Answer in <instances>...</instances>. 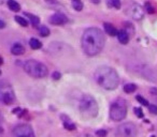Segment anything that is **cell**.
I'll return each mask as SVG.
<instances>
[{
  "instance_id": "4dcf8cb0",
  "label": "cell",
  "mask_w": 157,
  "mask_h": 137,
  "mask_svg": "<svg viewBox=\"0 0 157 137\" xmlns=\"http://www.w3.org/2000/svg\"><path fill=\"white\" fill-rule=\"evenodd\" d=\"M151 92L155 93V95L157 94V89H151Z\"/></svg>"
},
{
  "instance_id": "f1b7e54d",
  "label": "cell",
  "mask_w": 157,
  "mask_h": 137,
  "mask_svg": "<svg viewBox=\"0 0 157 137\" xmlns=\"http://www.w3.org/2000/svg\"><path fill=\"white\" fill-rule=\"evenodd\" d=\"M5 27V22H3V20L0 19V29H3Z\"/></svg>"
},
{
  "instance_id": "ba28073f",
  "label": "cell",
  "mask_w": 157,
  "mask_h": 137,
  "mask_svg": "<svg viewBox=\"0 0 157 137\" xmlns=\"http://www.w3.org/2000/svg\"><path fill=\"white\" fill-rule=\"evenodd\" d=\"M125 12L132 19L140 20L144 17V8H142L139 3H136V2L130 3L129 5L126 7Z\"/></svg>"
},
{
  "instance_id": "ffe728a7",
  "label": "cell",
  "mask_w": 157,
  "mask_h": 137,
  "mask_svg": "<svg viewBox=\"0 0 157 137\" xmlns=\"http://www.w3.org/2000/svg\"><path fill=\"white\" fill-rule=\"evenodd\" d=\"M14 19H15L16 22H18L21 26H23V27H27L28 26V20L26 19L25 17H23V16H15L14 17Z\"/></svg>"
},
{
  "instance_id": "7c38bea8",
  "label": "cell",
  "mask_w": 157,
  "mask_h": 137,
  "mask_svg": "<svg viewBox=\"0 0 157 137\" xmlns=\"http://www.w3.org/2000/svg\"><path fill=\"white\" fill-rule=\"evenodd\" d=\"M116 36L119 39L120 43H122V44H127L129 42V33L126 30H120Z\"/></svg>"
},
{
  "instance_id": "5bb4252c",
  "label": "cell",
  "mask_w": 157,
  "mask_h": 137,
  "mask_svg": "<svg viewBox=\"0 0 157 137\" xmlns=\"http://www.w3.org/2000/svg\"><path fill=\"white\" fill-rule=\"evenodd\" d=\"M24 15L28 18V20H29L30 24H31L34 27H37V26L40 24V19H39L38 16L34 15V14H31V13H28V12H25V13H24Z\"/></svg>"
},
{
  "instance_id": "e0dca14e",
  "label": "cell",
  "mask_w": 157,
  "mask_h": 137,
  "mask_svg": "<svg viewBox=\"0 0 157 137\" xmlns=\"http://www.w3.org/2000/svg\"><path fill=\"white\" fill-rule=\"evenodd\" d=\"M29 46L31 47V50H39V48L42 47V43L36 38L30 39L29 41Z\"/></svg>"
},
{
  "instance_id": "9c48e42d",
  "label": "cell",
  "mask_w": 157,
  "mask_h": 137,
  "mask_svg": "<svg viewBox=\"0 0 157 137\" xmlns=\"http://www.w3.org/2000/svg\"><path fill=\"white\" fill-rule=\"evenodd\" d=\"M14 137H34V131L27 124H21L17 125L13 130Z\"/></svg>"
},
{
  "instance_id": "3957f363",
  "label": "cell",
  "mask_w": 157,
  "mask_h": 137,
  "mask_svg": "<svg viewBox=\"0 0 157 137\" xmlns=\"http://www.w3.org/2000/svg\"><path fill=\"white\" fill-rule=\"evenodd\" d=\"M98 104L91 94H84L80 101V112L85 119H93L98 115Z\"/></svg>"
},
{
  "instance_id": "6da1fadb",
  "label": "cell",
  "mask_w": 157,
  "mask_h": 137,
  "mask_svg": "<svg viewBox=\"0 0 157 137\" xmlns=\"http://www.w3.org/2000/svg\"><path fill=\"white\" fill-rule=\"evenodd\" d=\"M105 39L102 31L99 28L91 27L87 28L84 31L81 40L83 52L87 56H96L98 55L105 47Z\"/></svg>"
},
{
  "instance_id": "44dd1931",
  "label": "cell",
  "mask_w": 157,
  "mask_h": 137,
  "mask_svg": "<svg viewBox=\"0 0 157 137\" xmlns=\"http://www.w3.org/2000/svg\"><path fill=\"white\" fill-rule=\"evenodd\" d=\"M71 3L75 11H81L83 9V3L81 2V0H71Z\"/></svg>"
},
{
  "instance_id": "d4e9b609",
  "label": "cell",
  "mask_w": 157,
  "mask_h": 137,
  "mask_svg": "<svg viewBox=\"0 0 157 137\" xmlns=\"http://www.w3.org/2000/svg\"><path fill=\"white\" fill-rule=\"evenodd\" d=\"M64 126H65V128H67V130H69V131H72V130H74L75 128V125L73 123H70V122H65L64 123Z\"/></svg>"
},
{
  "instance_id": "7a4b0ae2",
  "label": "cell",
  "mask_w": 157,
  "mask_h": 137,
  "mask_svg": "<svg viewBox=\"0 0 157 137\" xmlns=\"http://www.w3.org/2000/svg\"><path fill=\"white\" fill-rule=\"evenodd\" d=\"M94 78L99 86L107 90H114L120 84L119 74L113 67L102 65L99 67L94 73Z\"/></svg>"
},
{
  "instance_id": "7402d4cb",
  "label": "cell",
  "mask_w": 157,
  "mask_h": 137,
  "mask_svg": "<svg viewBox=\"0 0 157 137\" xmlns=\"http://www.w3.org/2000/svg\"><path fill=\"white\" fill-rule=\"evenodd\" d=\"M144 9H145V11L148 12V14H153L155 12V8L153 7V5L151 2H145V5H144Z\"/></svg>"
},
{
  "instance_id": "83f0119b",
  "label": "cell",
  "mask_w": 157,
  "mask_h": 137,
  "mask_svg": "<svg viewBox=\"0 0 157 137\" xmlns=\"http://www.w3.org/2000/svg\"><path fill=\"white\" fill-rule=\"evenodd\" d=\"M52 77L55 79V80H58V79H60V77H62V75H60L59 72H54L52 75Z\"/></svg>"
},
{
  "instance_id": "f546056e",
  "label": "cell",
  "mask_w": 157,
  "mask_h": 137,
  "mask_svg": "<svg viewBox=\"0 0 157 137\" xmlns=\"http://www.w3.org/2000/svg\"><path fill=\"white\" fill-rule=\"evenodd\" d=\"M2 135H3V126L0 123V137H2Z\"/></svg>"
},
{
  "instance_id": "d6986e66",
  "label": "cell",
  "mask_w": 157,
  "mask_h": 137,
  "mask_svg": "<svg viewBox=\"0 0 157 137\" xmlns=\"http://www.w3.org/2000/svg\"><path fill=\"white\" fill-rule=\"evenodd\" d=\"M137 90V86L134 84H126L124 86V91L126 93H132Z\"/></svg>"
},
{
  "instance_id": "ac0fdd59",
  "label": "cell",
  "mask_w": 157,
  "mask_h": 137,
  "mask_svg": "<svg viewBox=\"0 0 157 137\" xmlns=\"http://www.w3.org/2000/svg\"><path fill=\"white\" fill-rule=\"evenodd\" d=\"M38 31H39V34L41 36H43V38H46V36H50V29H48L46 26H40Z\"/></svg>"
},
{
  "instance_id": "277c9868",
  "label": "cell",
  "mask_w": 157,
  "mask_h": 137,
  "mask_svg": "<svg viewBox=\"0 0 157 137\" xmlns=\"http://www.w3.org/2000/svg\"><path fill=\"white\" fill-rule=\"evenodd\" d=\"M24 70L28 75L34 78H43L48 74V70L45 64L34 59L27 60L24 63Z\"/></svg>"
},
{
  "instance_id": "8992f818",
  "label": "cell",
  "mask_w": 157,
  "mask_h": 137,
  "mask_svg": "<svg viewBox=\"0 0 157 137\" xmlns=\"http://www.w3.org/2000/svg\"><path fill=\"white\" fill-rule=\"evenodd\" d=\"M15 101V94L12 86L7 81L0 83V102L5 105H11Z\"/></svg>"
},
{
  "instance_id": "1f68e13d",
  "label": "cell",
  "mask_w": 157,
  "mask_h": 137,
  "mask_svg": "<svg viewBox=\"0 0 157 137\" xmlns=\"http://www.w3.org/2000/svg\"><path fill=\"white\" fill-rule=\"evenodd\" d=\"M1 63H2V60H1V58H0V64H1Z\"/></svg>"
},
{
  "instance_id": "603a6c76",
  "label": "cell",
  "mask_w": 157,
  "mask_h": 137,
  "mask_svg": "<svg viewBox=\"0 0 157 137\" xmlns=\"http://www.w3.org/2000/svg\"><path fill=\"white\" fill-rule=\"evenodd\" d=\"M137 101L139 102V103H141L142 105H144V106H148V100H145L144 98H142L141 95H137Z\"/></svg>"
},
{
  "instance_id": "836d02e7",
  "label": "cell",
  "mask_w": 157,
  "mask_h": 137,
  "mask_svg": "<svg viewBox=\"0 0 157 137\" xmlns=\"http://www.w3.org/2000/svg\"><path fill=\"white\" fill-rule=\"evenodd\" d=\"M0 74H1V71H0Z\"/></svg>"
},
{
  "instance_id": "52a82bcc",
  "label": "cell",
  "mask_w": 157,
  "mask_h": 137,
  "mask_svg": "<svg viewBox=\"0 0 157 137\" xmlns=\"http://www.w3.org/2000/svg\"><path fill=\"white\" fill-rule=\"evenodd\" d=\"M116 134L120 137H136L138 134V128H137L136 124L131 123V122H126L117 128Z\"/></svg>"
},
{
  "instance_id": "d6a6232c",
  "label": "cell",
  "mask_w": 157,
  "mask_h": 137,
  "mask_svg": "<svg viewBox=\"0 0 157 137\" xmlns=\"http://www.w3.org/2000/svg\"><path fill=\"white\" fill-rule=\"evenodd\" d=\"M1 3H2V0H0V5H1Z\"/></svg>"
},
{
  "instance_id": "4fadbf2b",
  "label": "cell",
  "mask_w": 157,
  "mask_h": 137,
  "mask_svg": "<svg viewBox=\"0 0 157 137\" xmlns=\"http://www.w3.org/2000/svg\"><path fill=\"white\" fill-rule=\"evenodd\" d=\"M103 28H105V31L107 34H109V36H115L116 34H117V30H116V28L114 27L113 25H111V24H109V22H105L103 24Z\"/></svg>"
},
{
  "instance_id": "9a60e30c",
  "label": "cell",
  "mask_w": 157,
  "mask_h": 137,
  "mask_svg": "<svg viewBox=\"0 0 157 137\" xmlns=\"http://www.w3.org/2000/svg\"><path fill=\"white\" fill-rule=\"evenodd\" d=\"M8 7H9V9L13 12L21 11V5H20L18 2H16L15 0H8Z\"/></svg>"
},
{
  "instance_id": "4316f807",
  "label": "cell",
  "mask_w": 157,
  "mask_h": 137,
  "mask_svg": "<svg viewBox=\"0 0 157 137\" xmlns=\"http://www.w3.org/2000/svg\"><path fill=\"white\" fill-rule=\"evenodd\" d=\"M148 110L152 112L153 115H157V106L156 105H148Z\"/></svg>"
},
{
  "instance_id": "484cf974",
  "label": "cell",
  "mask_w": 157,
  "mask_h": 137,
  "mask_svg": "<svg viewBox=\"0 0 157 137\" xmlns=\"http://www.w3.org/2000/svg\"><path fill=\"white\" fill-rule=\"evenodd\" d=\"M96 135H97L98 137H105L107 136V131L105 130H98L97 132H96Z\"/></svg>"
},
{
  "instance_id": "2e32d148",
  "label": "cell",
  "mask_w": 157,
  "mask_h": 137,
  "mask_svg": "<svg viewBox=\"0 0 157 137\" xmlns=\"http://www.w3.org/2000/svg\"><path fill=\"white\" fill-rule=\"evenodd\" d=\"M107 5L111 9H121V0H107Z\"/></svg>"
},
{
  "instance_id": "5b68a950",
  "label": "cell",
  "mask_w": 157,
  "mask_h": 137,
  "mask_svg": "<svg viewBox=\"0 0 157 137\" xmlns=\"http://www.w3.org/2000/svg\"><path fill=\"white\" fill-rule=\"evenodd\" d=\"M127 116V105L123 99H119L112 103L110 107V118L113 121H121Z\"/></svg>"
},
{
  "instance_id": "8fae6325",
  "label": "cell",
  "mask_w": 157,
  "mask_h": 137,
  "mask_svg": "<svg viewBox=\"0 0 157 137\" xmlns=\"http://www.w3.org/2000/svg\"><path fill=\"white\" fill-rule=\"evenodd\" d=\"M25 52H26L25 47H24L21 43H14V44L12 45L11 53L13 55H15V56H21V55H23Z\"/></svg>"
},
{
  "instance_id": "30bf717a",
  "label": "cell",
  "mask_w": 157,
  "mask_h": 137,
  "mask_svg": "<svg viewBox=\"0 0 157 137\" xmlns=\"http://www.w3.org/2000/svg\"><path fill=\"white\" fill-rule=\"evenodd\" d=\"M48 22L55 26H62L68 22V17L62 13H55L50 17Z\"/></svg>"
},
{
  "instance_id": "cb8c5ba5",
  "label": "cell",
  "mask_w": 157,
  "mask_h": 137,
  "mask_svg": "<svg viewBox=\"0 0 157 137\" xmlns=\"http://www.w3.org/2000/svg\"><path fill=\"white\" fill-rule=\"evenodd\" d=\"M134 114H136V116L138 118H143V111H142V109L141 108H139V107H136L134 108Z\"/></svg>"
}]
</instances>
